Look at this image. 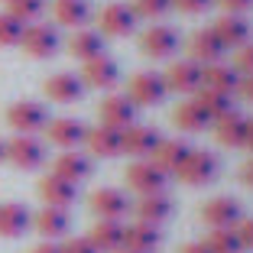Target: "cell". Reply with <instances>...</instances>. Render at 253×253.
<instances>
[{
  "label": "cell",
  "mask_w": 253,
  "mask_h": 253,
  "mask_svg": "<svg viewBox=\"0 0 253 253\" xmlns=\"http://www.w3.org/2000/svg\"><path fill=\"white\" fill-rule=\"evenodd\" d=\"M130 208H133L136 221L159 227L163 221H169L172 201H169V195H166V192H153V195H140V201H136V205H130Z\"/></svg>",
  "instance_id": "21"
},
{
  "label": "cell",
  "mask_w": 253,
  "mask_h": 253,
  "mask_svg": "<svg viewBox=\"0 0 253 253\" xmlns=\"http://www.w3.org/2000/svg\"><path fill=\"white\" fill-rule=\"evenodd\" d=\"M140 52L149 55V59H172L179 52V33L172 26H163V23L149 26L140 36Z\"/></svg>",
  "instance_id": "10"
},
{
  "label": "cell",
  "mask_w": 253,
  "mask_h": 253,
  "mask_svg": "<svg viewBox=\"0 0 253 253\" xmlns=\"http://www.w3.org/2000/svg\"><path fill=\"white\" fill-rule=\"evenodd\" d=\"M124 231H126V224L120 221H97L91 227L88 240L97 247V253H117L124 250Z\"/></svg>",
  "instance_id": "30"
},
{
  "label": "cell",
  "mask_w": 253,
  "mask_h": 253,
  "mask_svg": "<svg viewBox=\"0 0 253 253\" xmlns=\"http://www.w3.org/2000/svg\"><path fill=\"white\" fill-rule=\"evenodd\" d=\"M7 159L16 166V169L33 172V169H39V166L45 163V146H42V140H36V136L16 133L13 140L7 143Z\"/></svg>",
  "instance_id": "8"
},
{
  "label": "cell",
  "mask_w": 253,
  "mask_h": 253,
  "mask_svg": "<svg viewBox=\"0 0 253 253\" xmlns=\"http://www.w3.org/2000/svg\"><path fill=\"white\" fill-rule=\"evenodd\" d=\"M30 253H62V247L55 244V240H42V244H36Z\"/></svg>",
  "instance_id": "46"
},
{
  "label": "cell",
  "mask_w": 253,
  "mask_h": 253,
  "mask_svg": "<svg viewBox=\"0 0 253 253\" xmlns=\"http://www.w3.org/2000/svg\"><path fill=\"white\" fill-rule=\"evenodd\" d=\"M3 159H7V143L0 140V163H3Z\"/></svg>",
  "instance_id": "48"
},
{
  "label": "cell",
  "mask_w": 253,
  "mask_h": 253,
  "mask_svg": "<svg viewBox=\"0 0 253 253\" xmlns=\"http://www.w3.org/2000/svg\"><path fill=\"white\" fill-rule=\"evenodd\" d=\"M244 146L253 149V120H247V136H244Z\"/></svg>",
  "instance_id": "47"
},
{
  "label": "cell",
  "mask_w": 253,
  "mask_h": 253,
  "mask_svg": "<svg viewBox=\"0 0 253 253\" xmlns=\"http://www.w3.org/2000/svg\"><path fill=\"white\" fill-rule=\"evenodd\" d=\"M208 250L211 253H244V244L237 237V227H217L208 234Z\"/></svg>",
  "instance_id": "34"
},
{
  "label": "cell",
  "mask_w": 253,
  "mask_h": 253,
  "mask_svg": "<svg viewBox=\"0 0 253 253\" xmlns=\"http://www.w3.org/2000/svg\"><path fill=\"white\" fill-rule=\"evenodd\" d=\"M23 52L30 55V59H52L55 52L62 49V36L55 26H49V23H30L26 30H23Z\"/></svg>",
  "instance_id": "2"
},
{
  "label": "cell",
  "mask_w": 253,
  "mask_h": 253,
  "mask_svg": "<svg viewBox=\"0 0 253 253\" xmlns=\"http://www.w3.org/2000/svg\"><path fill=\"white\" fill-rule=\"evenodd\" d=\"M201 221L208 224L211 231H217V227H237L244 221V208H240V201L231 198V195H217V198L205 201Z\"/></svg>",
  "instance_id": "7"
},
{
  "label": "cell",
  "mask_w": 253,
  "mask_h": 253,
  "mask_svg": "<svg viewBox=\"0 0 253 253\" xmlns=\"http://www.w3.org/2000/svg\"><path fill=\"white\" fill-rule=\"evenodd\" d=\"M68 52L78 62H91V59H97V55H104V36L97 30L82 26V30H75L72 39H68Z\"/></svg>",
  "instance_id": "29"
},
{
  "label": "cell",
  "mask_w": 253,
  "mask_h": 253,
  "mask_svg": "<svg viewBox=\"0 0 253 253\" xmlns=\"http://www.w3.org/2000/svg\"><path fill=\"white\" fill-rule=\"evenodd\" d=\"M169 91H179V94H198L201 91V65L192 59H179L172 62L169 68L163 72Z\"/></svg>",
  "instance_id": "15"
},
{
  "label": "cell",
  "mask_w": 253,
  "mask_h": 253,
  "mask_svg": "<svg viewBox=\"0 0 253 253\" xmlns=\"http://www.w3.org/2000/svg\"><path fill=\"white\" fill-rule=\"evenodd\" d=\"M211 30L217 33V39L224 42V49H240V45L250 42V23L244 20V16H231L224 13L221 20L211 26Z\"/></svg>",
  "instance_id": "28"
},
{
  "label": "cell",
  "mask_w": 253,
  "mask_h": 253,
  "mask_svg": "<svg viewBox=\"0 0 253 253\" xmlns=\"http://www.w3.org/2000/svg\"><path fill=\"white\" fill-rule=\"evenodd\" d=\"M172 124L179 126V130H185V133H201L205 126H211V120H208V114L198 107V101H182L175 111H172Z\"/></svg>",
  "instance_id": "32"
},
{
  "label": "cell",
  "mask_w": 253,
  "mask_h": 253,
  "mask_svg": "<svg viewBox=\"0 0 253 253\" xmlns=\"http://www.w3.org/2000/svg\"><path fill=\"white\" fill-rule=\"evenodd\" d=\"M234 68H237V75H253V42H247V45H240V49H237Z\"/></svg>",
  "instance_id": "38"
},
{
  "label": "cell",
  "mask_w": 253,
  "mask_h": 253,
  "mask_svg": "<svg viewBox=\"0 0 253 253\" xmlns=\"http://www.w3.org/2000/svg\"><path fill=\"white\" fill-rule=\"evenodd\" d=\"M217 172H221V163H217V156L211 149H192L175 175H179V182L195 188V185H211L217 179Z\"/></svg>",
  "instance_id": "1"
},
{
  "label": "cell",
  "mask_w": 253,
  "mask_h": 253,
  "mask_svg": "<svg viewBox=\"0 0 253 253\" xmlns=\"http://www.w3.org/2000/svg\"><path fill=\"white\" fill-rule=\"evenodd\" d=\"M97 23H101V36L124 39L136 30V13H133L130 3H107V7L97 13Z\"/></svg>",
  "instance_id": "11"
},
{
  "label": "cell",
  "mask_w": 253,
  "mask_h": 253,
  "mask_svg": "<svg viewBox=\"0 0 253 253\" xmlns=\"http://www.w3.org/2000/svg\"><path fill=\"white\" fill-rule=\"evenodd\" d=\"M52 16L59 26H68V30H82L91 20V3L88 0H55L52 3Z\"/></svg>",
  "instance_id": "31"
},
{
  "label": "cell",
  "mask_w": 253,
  "mask_h": 253,
  "mask_svg": "<svg viewBox=\"0 0 253 253\" xmlns=\"http://www.w3.org/2000/svg\"><path fill=\"white\" fill-rule=\"evenodd\" d=\"M237 237H240V244H244V250H253V217H244V221L237 224Z\"/></svg>",
  "instance_id": "41"
},
{
  "label": "cell",
  "mask_w": 253,
  "mask_h": 253,
  "mask_svg": "<svg viewBox=\"0 0 253 253\" xmlns=\"http://www.w3.org/2000/svg\"><path fill=\"white\" fill-rule=\"evenodd\" d=\"M159 244H163V231L159 227H153V224H126L124 231V250H133V253H153L159 250Z\"/></svg>",
  "instance_id": "23"
},
{
  "label": "cell",
  "mask_w": 253,
  "mask_h": 253,
  "mask_svg": "<svg viewBox=\"0 0 253 253\" xmlns=\"http://www.w3.org/2000/svg\"><path fill=\"white\" fill-rule=\"evenodd\" d=\"M84 82V88H97V91H111L117 88L120 82V65L111 59V55H97L91 62H82V75H78Z\"/></svg>",
  "instance_id": "9"
},
{
  "label": "cell",
  "mask_w": 253,
  "mask_h": 253,
  "mask_svg": "<svg viewBox=\"0 0 253 253\" xmlns=\"http://www.w3.org/2000/svg\"><path fill=\"white\" fill-rule=\"evenodd\" d=\"M130 205L133 201L126 198V192H120V188H94V192L88 195V208L97 214V221H120V217L130 211Z\"/></svg>",
  "instance_id": "5"
},
{
  "label": "cell",
  "mask_w": 253,
  "mask_h": 253,
  "mask_svg": "<svg viewBox=\"0 0 253 253\" xmlns=\"http://www.w3.org/2000/svg\"><path fill=\"white\" fill-rule=\"evenodd\" d=\"M166 182H169V172H163L153 159H133L130 169H126V188H133L140 195L163 192Z\"/></svg>",
  "instance_id": "4"
},
{
  "label": "cell",
  "mask_w": 253,
  "mask_h": 253,
  "mask_svg": "<svg viewBox=\"0 0 253 253\" xmlns=\"http://www.w3.org/2000/svg\"><path fill=\"white\" fill-rule=\"evenodd\" d=\"M7 124L13 126L16 133L36 136L39 130H45V124H49V111H45L39 101H16L7 111Z\"/></svg>",
  "instance_id": "6"
},
{
  "label": "cell",
  "mask_w": 253,
  "mask_h": 253,
  "mask_svg": "<svg viewBox=\"0 0 253 253\" xmlns=\"http://www.w3.org/2000/svg\"><path fill=\"white\" fill-rule=\"evenodd\" d=\"M7 13L30 26V23H39V16L45 13V0H10Z\"/></svg>",
  "instance_id": "35"
},
{
  "label": "cell",
  "mask_w": 253,
  "mask_h": 253,
  "mask_svg": "<svg viewBox=\"0 0 253 253\" xmlns=\"http://www.w3.org/2000/svg\"><path fill=\"white\" fill-rule=\"evenodd\" d=\"M211 126H214V136H217V143H221V146H227V149L244 146V136H247V117L237 111V107H234L231 114L217 117Z\"/></svg>",
  "instance_id": "24"
},
{
  "label": "cell",
  "mask_w": 253,
  "mask_h": 253,
  "mask_svg": "<svg viewBox=\"0 0 253 253\" xmlns=\"http://www.w3.org/2000/svg\"><path fill=\"white\" fill-rule=\"evenodd\" d=\"M195 101H198V107L205 114H208V120L214 124L217 117H224V114L234 111V101L231 94H221V91H211V88H201L198 94H195Z\"/></svg>",
  "instance_id": "33"
},
{
  "label": "cell",
  "mask_w": 253,
  "mask_h": 253,
  "mask_svg": "<svg viewBox=\"0 0 253 253\" xmlns=\"http://www.w3.org/2000/svg\"><path fill=\"white\" fill-rule=\"evenodd\" d=\"M62 253H97V247L91 244L88 237H68L65 244H59Z\"/></svg>",
  "instance_id": "40"
},
{
  "label": "cell",
  "mask_w": 253,
  "mask_h": 253,
  "mask_svg": "<svg viewBox=\"0 0 253 253\" xmlns=\"http://www.w3.org/2000/svg\"><path fill=\"white\" fill-rule=\"evenodd\" d=\"M166 94H169V84L159 72H136L130 78V88H126V97L136 107H156L166 101Z\"/></svg>",
  "instance_id": "3"
},
{
  "label": "cell",
  "mask_w": 253,
  "mask_h": 253,
  "mask_svg": "<svg viewBox=\"0 0 253 253\" xmlns=\"http://www.w3.org/2000/svg\"><path fill=\"white\" fill-rule=\"evenodd\" d=\"M3 3H10V0H3Z\"/></svg>",
  "instance_id": "50"
},
{
  "label": "cell",
  "mask_w": 253,
  "mask_h": 253,
  "mask_svg": "<svg viewBox=\"0 0 253 253\" xmlns=\"http://www.w3.org/2000/svg\"><path fill=\"white\" fill-rule=\"evenodd\" d=\"M45 136L59 149H78V146H84L88 126H84L82 120H75V117H55V120L45 124Z\"/></svg>",
  "instance_id": "13"
},
{
  "label": "cell",
  "mask_w": 253,
  "mask_h": 253,
  "mask_svg": "<svg viewBox=\"0 0 253 253\" xmlns=\"http://www.w3.org/2000/svg\"><path fill=\"white\" fill-rule=\"evenodd\" d=\"M91 156L88 153H78V149H65L59 159H55V166H52V172L55 175H62V179H68V182H84V179H91Z\"/></svg>",
  "instance_id": "26"
},
{
  "label": "cell",
  "mask_w": 253,
  "mask_h": 253,
  "mask_svg": "<svg viewBox=\"0 0 253 253\" xmlns=\"http://www.w3.org/2000/svg\"><path fill=\"white\" fill-rule=\"evenodd\" d=\"M33 227H36L45 240H59V237H65V234H68L72 221H68V211L65 208H49V205H42V211L33 214Z\"/></svg>",
  "instance_id": "27"
},
{
  "label": "cell",
  "mask_w": 253,
  "mask_h": 253,
  "mask_svg": "<svg viewBox=\"0 0 253 253\" xmlns=\"http://www.w3.org/2000/svg\"><path fill=\"white\" fill-rule=\"evenodd\" d=\"M211 3H214V0H172V7H175V10H182V13H188V16L205 13V10H208Z\"/></svg>",
  "instance_id": "39"
},
{
  "label": "cell",
  "mask_w": 253,
  "mask_h": 253,
  "mask_svg": "<svg viewBox=\"0 0 253 253\" xmlns=\"http://www.w3.org/2000/svg\"><path fill=\"white\" fill-rule=\"evenodd\" d=\"M214 3H221L231 16H240V13H247V10L253 7V0H214Z\"/></svg>",
  "instance_id": "42"
},
{
  "label": "cell",
  "mask_w": 253,
  "mask_h": 253,
  "mask_svg": "<svg viewBox=\"0 0 253 253\" xmlns=\"http://www.w3.org/2000/svg\"><path fill=\"white\" fill-rule=\"evenodd\" d=\"M30 227H33V214L26 211V205H20V201L0 205V237L16 240L23 234H30Z\"/></svg>",
  "instance_id": "22"
},
{
  "label": "cell",
  "mask_w": 253,
  "mask_h": 253,
  "mask_svg": "<svg viewBox=\"0 0 253 253\" xmlns=\"http://www.w3.org/2000/svg\"><path fill=\"white\" fill-rule=\"evenodd\" d=\"M136 111L140 107L130 101L126 94H107L104 101H101V124L104 126H114V130H126V126L136 124Z\"/></svg>",
  "instance_id": "14"
},
{
  "label": "cell",
  "mask_w": 253,
  "mask_h": 253,
  "mask_svg": "<svg viewBox=\"0 0 253 253\" xmlns=\"http://www.w3.org/2000/svg\"><path fill=\"white\" fill-rule=\"evenodd\" d=\"M117 253H133V250H117Z\"/></svg>",
  "instance_id": "49"
},
{
  "label": "cell",
  "mask_w": 253,
  "mask_h": 253,
  "mask_svg": "<svg viewBox=\"0 0 253 253\" xmlns=\"http://www.w3.org/2000/svg\"><path fill=\"white\" fill-rule=\"evenodd\" d=\"M237 84H240V75L234 65H224V62H214V65H205L201 68V88H211V91H221V94H237Z\"/></svg>",
  "instance_id": "25"
},
{
  "label": "cell",
  "mask_w": 253,
  "mask_h": 253,
  "mask_svg": "<svg viewBox=\"0 0 253 253\" xmlns=\"http://www.w3.org/2000/svg\"><path fill=\"white\" fill-rule=\"evenodd\" d=\"M192 149L195 146L188 140H182V136H163L149 159H153V163H156L163 172H179V166L188 159V153H192Z\"/></svg>",
  "instance_id": "19"
},
{
  "label": "cell",
  "mask_w": 253,
  "mask_h": 253,
  "mask_svg": "<svg viewBox=\"0 0 253 253\" xmlns=\"http://www.w3.org/2000/svg\"><path fill=\"white\" fill-rule=\"evenodd\" d=\"M75 195H78V185L62 179V175H55V172H49L45 179H39V198H42V205H49V208H65L68 211Z\"/></svg>",
  "instance_id": "20"
},
{
  "label": "cell",
  "mask_w": 253,
  "mask_h": 253,
  "mask_svg": "<svg viewBox=\"0 0 253 253\" xmlns=\"http://www.w3.org/2000/svg\"><path fill=\"white\" fill-rule=\"evenodd\" d=\"M42 91L55 104H75V101H82V94H84V82L72 72H55L42 82Z\"/></svg>",
  "instance_id": "17"
},
{
  "label": "cell",
  "mask_w": 253,
  "mask_h": 253,
  "mask_svg": "<svg viewBox=\"0 0 253 253\" xmlns=\"http://www.w3.org/2000/svg\"><path fill=\"white\" fill-rule=\"evenodd\" d=\"M130 7H133L136 20H159L172 10V0H133Z\"/></svg>",
  "instance_id": "36"
},
{
  "label": "cell",
  "mask_w": 253,
  "mask_h": 253,
  "mask_svg": "<svg viewBox=\"0 0 253 253\" xmlns=\"http://www.w3.org/2000/svg\"><path fill=\"white\" fill-rule=\"evenodd\" d=\"M23 30H26V23H20L10 13H0V45H20Z\"/></svg>",
  "instance_id": "37"
},
{
  "label": "cell",
  "mask_w": 253,
  "mask_h": 253,
  "mask_svg": "<svg viewBox=\"0 0 253 253\" xmlns=\"http://www.w3.org/2000/svg\"><path fill=\"white\" fill-rule=\"evenodd\" d=\"M179 253H211V250H208V244H205V240H188V244H182Z\"/></svg>",
  "instance_id": "44"
},
{
  "label": "cell",
  "mask_w": 253,
  "mask_h": 253,
  "mask_svg": "<svg viewBox=\"0 0 253 253\" xmlns=\"http://www.w3.org/2000/svg\"><path fill=\"white\" fill-rule=\"evenodd\" d=\"M240 182H244L247 188H253V156L247 159L244 166H240Z\"/></svg>",
  "instance_id": "45"
},
{
  "label": "cell",
  "mask_w": 253,
  "mask_h": 253,
  "mask_svg": "<svg viewBox=\"0 0 253 253\" xmlns=\"http://www.w3.org/2000/svg\"><path fill=\"white\" fill-rule=\"evenodd\" d=\"M237 94L244 97V101H250L253 104V75H240V84H237Z\"/></svg>",
  "instance_id": "43"
},
{
  "label": "cell",
  "mask_w": 253,
  "mask_h": 253,
  "mask_svg": "<svg viewBox=\"0 0 253 253\" xmlns=\"http://www.w3.org/2000/svg\"><path fill=\"white\" fill-rule=\"evenodd\" d=\"M163 133L156 126H146V124H133L124 130V153H130L133 159H149L153 149L159 146Z\"/></svg>",
  "instance_id": "18"
},
{
  "label": "cell",
  "mask_w": 253,
  "mask_h": 253,
  "mask_svg": "<svg viewBox=\"0 0 253 253\" xmlns=\"http://www.w3.org/2000/svg\"><path fill=\"white\" fill-rule=\"evenodd\" d=\"M224 52H227V49H224V42L217 39V33L211 30V26H208V30H195L192 39H188V59L198 62L201 68L221 62Z\"/></svg>",
  "instance_id": "16"
},
{
  "label": "cell",
  "mask_w": 253,
  "mask_h": 253,
  "mask_svg": "<svg viewBox=\"0 0 253 253\" xmlns=\"http://www.w3.org/2000/svg\"><path fill=\"white\" fill-rule=\"evenodd\" d=\"M84 146H88V156L97 159H114L124 153V130H114V126H88V136H84Z\"/></svg>",
  "instance_id": "12"
}]
</instances>
